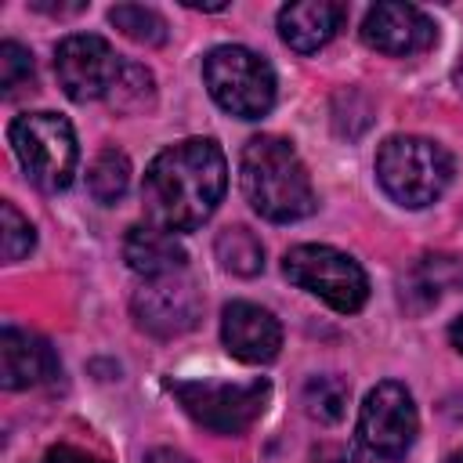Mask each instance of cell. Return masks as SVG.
<instances>
[{"instance_id":"obj_1","label":"cell","mask_w":463,"mask_h":463,"mask_svg":"<svg viewBox=\"0 0 463 463\" xmlns=\"http://www.w3.org/2000/svg\"><path fill=\"white\" fill-rule=\"evenodd\" d=\"M228 188V159L213 137H184L163 148L141 181L145 217L166 232H192L213 217Z\"/></svg>"},{"instance_id":"obj_2","label":"cell","mask_w":463,"mask_h":463,"mask_svg":"<svg viewBox=\"0 0 463 463\" xmlns=\"http://www.w3.org/2000/svg\"><path fill=\"white\" fill-rule=\"evenodd\" d=\"M239 181H242L246 203L264 221L289 224L315 213L318 199H315L307 166L286 137H275V134L250 137L239 156Z\"/></svg>"},{"instance_id":"obj_3","label":"cell","mask_w":463,"mask_h":463,"mask_svg":"<svg viewBox=\"0 0 463 463\" xmlns=\"http://www.w3.org/2000/svg\"><path fill=\"white\" fill-rule=\"evenodd\" d=\"M376 181L380 188L405 210H423L452 181V156L420 134H394L376 152Z\"/></svg>"},{"instance_id":"obj_4","label":"cell","mask_w":463,"mask_h":463,"mask_svg":"<svg viewBox=\"0 0 463 463\" xmlns=\"http://www.w3.org/2000/svg\"><path fill=\"white\" fill-rule=\"evenodd\" d=\"M11 148L29 174V181L43 192H65L76 177L80 148L72 123L58 112H22L7 127Z\"/></svg>"},{"instance_id":"obj_5","label":"cell","mask_w":463,"mask_h":463,"mask_svg":"<svg viewBox=\"0 0 463 463\" xmlns=\"http://www.w3.org/2000/svg\"><path fill=\"white\" fill-rule=\"evenodd\" d=\"M166 391L181 402V409L206 427L210 434L235 438L250 430L268 402H271V383L268 380H250V383H228V380H166Z\"/></svg>"},{"instance_id":"obj_6","label":"cell","mask_w":463,"mask_h":463,"mask_svg":"<svg viewBox=\"0 0 463 463\" xmlns=\"http://www.w3.org/2000/svg\"><path fill=\"white\" fill-rule=\"evenodd\" d=\"M203 83L210 98L239 116V119H260L275 105V72L271 65L239 43L210 47L203 58Z\"/></svg>"},{"instance_id":"obj_7","label":"cell","mask_w":463,"mask_h":463,"mask_svg":"<svg viewBox=\"0 0 463 463\" xmlns=\"http://www.w3.org/2000/svg\"><path fill=\"white\" fill-rule=\"evenodd\" d=\"M282 275L340 315H354L369 300V279H365L362 264L336 246L304 242V246L286 250Z\"/></svg>"},{"instance_id":"obj_8","label":"cell","mask_w":463,"mask_h":463,"mask_svg":"<svg viewBox=\"0 0 463 463\" xmlns=\"http://www.w3.org/2000/svg\"><path fill=\"white\" fill-rule=\"evenodd\" d=\"M416 430H420V416H416V402L405 383L383 380L365 394L358 409V441L373 456L402 459L412 449Z\"/></svg>"},{"instance_id":"obj_9","label":"cell","mask_w":463,"mask_h":463,"mask_svg":"<svg viewBox=\"0 0 463 463\" xmlns=\"http://www.w3.org/2000/svg\"><path fill=\"white\" fill-rule=\"evenodd\" d=\"M119 72H123V58L112 51L105 36L72 33L54 47V76L72 101L109 98Z\"/></svg>"},{"instance_id":"obj_10","label":"cell","mask_w":463,"mask_h":463,"mask_svg":"<svg viewBox=\"0 0 463 463\" xmlns=\"http://www.w3.org/2000/svg\"><path fill=\"white\" fill-rule=\"evenodd\" d=\"M130 311L145 333L181 336L199 322L203 297H199L195 282L188 279V271H174V275L145 279L130 297Z\"/></svg>"},{"instance_id":"obj_11","label":"cell","mask_w":463,"mask_h":463,"mask_svg":"<svg viewBox=\"0 0 463 463\" xmlns=\"http://www.w3.org/2000/svg\"><path fill=\"white\" fill-rule=\"evenodd\" d=\"M434 36H438L434 22L412 4H376L362 18L365 47H373L380 54H391V58L420 54L434 43Z\"/></svg>"},{"instance_id":"obj_12","label":"cell","mask_w":463,"mask_h":463,"mask_svg":"<svg viewBox=\"0 0 463 463\" xmlns=\"http://www.w3.org/2000/svg\"><path fill=\"white\" fill-rule=\"evenodd\" d=\"M221 344L232 358L246 365H264L282 351V326L268 307L232 300L221 311Z\"/></svg>"},{"instance_id":"obj_13","label":"cell","mask_w":463,"mask_h":463,"mask_svg":"<svg viewBox=\"0 0 463 463\" xmlns=\"http://www.w3.org/2000/svg\"><path fill=\"white\" fill-rule=\"evenodd\" d=\"M58 376V358L47 340L29 329L4 326L0 333V383L4 391H25Z\"/></svg>"},{"instance_id":"obj_14","label":"cell","mask_w":463,"mask_h":463,"mask_svg":"<svg viewBox=\"0 0 463 463\" xmlns=\"http://www.w3.org/2000/svg\"><path fill=\"white\" fill-rule=\"evenodd\" d=\"M347 18V7L336 0H300V4H286L279 11V36L286 47H293L297 54H315L318 47H326L340 25Z\"/></svg>"},{"instance_id":"obj_15","label":"cell","mask_w":463,"mask_h":463,"mask_svg":"<svg viewBox=\"0 0 463 463\" xmlns=\"http://www.w3.org/2000/svg\"><path fill=\"white\" fill-rule=\"evenodd\" d=\"M123 260L130 271L145 279H159V275L184 271L188 253L174 232L156 228V224H130L123 235Z\"/></svg>"},{"instance_id":"obj_16","label":"cell","mask_w":463,"mask_h":463,"mask_svg":"<svg viewBox=\"0 0 463 463\" xmlns=\"http://www.w3.org/2000/svg\"><path fill=\"white\" fill-rule=\"evenodd\" d=\"M213 253H217L221 268L232 271V275L253 279V275L264 271V242H260L250 228H242V224L224 228V232L217 235V242H213Z\"/></svg>"},{"instance_id":"obj_17","label":"cell","mask_w":463,"mask_h":463,"mask_svg":"<svg viewBox=\"0 0 463 463\" xmlns=\"http://www.w3.org/2000/svg\"><path fill=\"white\" fill-rule=\"evenodd\" d=\"M347 398H351V387L344 376L336 373H322V376H311L304 383V409L311 420L318 423H336L344 420L347 412Z\"/></svg>"},{"instance_id":"obj_18","label":"cell","mask_w":463,"mask_h":463,"mask_svg":"<svg viewBox=\"0 0 463 463\" xmlns=\"http://www.w3.org/2000/svg\"><path fill=\"white\" fill-rule=\"evenodd\" d=\"M105 101H109L116 112H123V116L145 112V109L156 105V76H152L145 65H137V61H123V72H119V80L112 83V90H109Z\"/></svg>"},{"instance_id":"obj_19","label":"cell","mask_w":463,"mask_h":463,"mask_svg":"<svg viewBox=\"0 0 463 463\" xmlns=\"http://www.w3.org/2000/svg\"><path fill=\"white\" fill-rule=\"evenodd\" d=\"M127 184H130V159L123 152H116V148H101L94 156L90 170H87L90 195L98 203H116V199H123Z\"/></svg>"},{"instance_id":"obj_20","label":"cell","mask_w":463,"mask_h":463,"mask_svg":"<svg viewBox=\"0 0 463 463\" xmlns=\"http://www.w3.org/2000/svg\"><path fill=\"white\" fill-rule=\"evenodd\" d=\"M109 22L134 43H145V47H159L166 43V18L152 7H141V4H116L109 11Z\"/></svg>"},{"instance_id":"obj_21","label":"cell","mask_w":463,"mask_h":463,"mask_svg":"<svg viewBox=\"0 0 463 463\" xmlns=\"http://www.w3.org/2000/svg\"><path fill=\"white\" fill-rule=\"evenodd\" d=\"M0 217H4V260L14 264V260H22V257L33 253V246H36V228H33V221H29L11 199L0 203Z\"/></svg>"},{"instance_id":"obj_22","label":"cell","mask_w":463,"mask_h":463,"mask_svg":"<svg viewBox=\"0 0 463 463\" xmlns=\"http://www.w3.org/2000/svg\"><path fill=\"white\" fill-rule=\"evenodd\" d=\"M29 80H33V54L22 43L4 40L0 43V90L4 94H14Z\"/></svg>"},{"instance_id":"obj_23","label":"cell","mask_w":463,"mask_h":463,"mask_svg":"<svg viewBox=\"0 0 463 463\" xmlns=\"http://www.w3.org/2000/svg\"><path fill=\"white\" fill-rule=\"evenodd\" d=\"M311 463H365V456L354 449V445H336V441H326L311 452Z\"/></svg>"},{"instance_id":"obj_24","label":"cell","mask_w":463,"mask_h":463,"mask_svg":"<svg viewBox=\"0 0 463 463\" xmlns=\"http://www.w3.org/2000/svg\"><path fill=\"white\" fill-rule=\"evenodd\" d=\"M43 463H101V459H94V456H87L83 449H72V445H54L43 456Z\"/></svg>"},{"instance_id":"obj_25","label":"cell","mask_w":463,"mask_h":463,"mask_svg":"<svg viewBox=\"0 0 463 463\" xmlns=\"http://www.w3.org/2000/svg\"><path fill=\"white\" fill-rule=\"evenodd\" d=\"M145 463H192V459L184 452H177V449H152Z\"/></svg>"},{"instance_id":"obj_26","label":"cell","mask_w":463,"mask_h":463,"mask_svg":"<svg viewBox=\"0 0 463 463\" xmlns=\"http://www.w3.org/2000/svg\"><path fill=\"white\" fill-rule=\"evenodd\" d=\"M449 344H452V347L463 354V315H459V318L449 326Z\"/></svg>"},{"instance_id":"obj_27","label":"cell","mask_w":463,"mask_h":463,"mask_svg":"<svg viewBox=\"0 0 463 463\" xmlns=\"http://www.w3.org/2000/svg\"><path fill=\"white\" fill-rule=\"evenodd\" d=\"M445 463H463V449H459V452H452V456H449Z\"/></svg>"},{"instance_id":"obj_28","label":"cell","mask_w":463,"mask_h":463,"mask_svg":"<svg viewBox=\"0 0 463 463\" xmlns=\"http://www.w3.org/2000/svg\"><path fill=\"white\" fill-rule=\"evenodd\" d=\"M456 87H459V90H463V65H459V69H456Z\"/></svg>"}]
</instances>
